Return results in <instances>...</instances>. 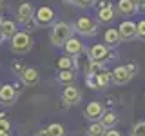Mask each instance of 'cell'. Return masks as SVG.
<instances>
[{
  "instance_id": "1",
  "label": "cell",
  "mask_w": 145,
  "mask_h": 136,
  "mask_svg": "<svg viewBox=\"0 0 145 136\" xmlns=\"http://www.w3.org/2000/svg\"><path fill=\"white\" fill-rule=\"evenodd\" d=\"M74 29L69 22H54L51 26V33H49V40L54 47H63V44L72 36Z\"/></svg>"
},
{
  "instance_id": "2",
  "label": "cell",
  "mask_w": 145,
  "mask_h": 136,
  "mask_svg": "<svg viewBox=\"0 0 145 136\" xmlns=\"http://www.w3.org/2000/svg\"><path fill=\"white\" fill-rule=\"evenodd\" d=\"M72 29H74L78 35L87 38V36L98 35L100 24H98V20H94V18H91V16H78L74 20V24H72Z\"/></svg>"
},
{
  "instance_id": "3",
  "label": "cell",
  "mask_w": 145,
  "mask_h": 136,
  "mask_svg": "<svg viewBox=\"0 0 145 136\" xmlns=\"http://www.w3.org/2000/svg\"><path fill=\"white\" fill-rule=\"evenodd\" d=\"M33 47V38L27 31H18V33L11 38V51L16 54H25Z\"/></svg>"
},
{
  "instance_id": "4",
  "label": "cell",
  "mask_w": 145,
  "mask_h": 136,
  "mask_svg": "<svg viewBox=\"0 0 145 136\" xmlns=\"http://www.w3.org/2000/svg\"><path fill=\"white\" fill-rule=\"evenodd\" d=\"M35 20L40 27H51L54 24V11L49 6H42L35 11Z\"/></svg>"
},
{
  "instance_id": "5",
  "label": "cell",
  "mask_w": 145,
  "mask_h": 136,
  "mask_svg": "<svg viewBox=\"0 0 145 136\" xmlns=\"http://www.w3.org/2000/svg\"><path fill=\"white\" fill-rule=\"evenodd\" d=\"M82 100V93L78 91V87H74L72 84L69 85H65L62 91V102H63V105H76Z\"/></svg>"
},
{
  "instance_id": "6",
  "label": "cell",
  "mask_w": 145,
  "mask_h": 136,
  "mask_svg": "<svg viewBox=\"0 0 145 136\" xmlns=\"http://www.w3.org/2000/svg\"><path fill=\"white\" fill-rule=\"evenodd\" d=\"M103 112H105V109H103V105L100 102H89L87 105H85V109H84V116L87 118V120H91V122L102 120Z\"/></svg>"
},
{
  "instance_id": "7",
  "label": "cell",
  "mask_w": 145,
  "mask_h": 136,
  "mask_svg": "<svg viewBox=\"0 0 145 136\" xmlns=\"http://www.w3.org/2000/svg\"><path fill=\"white\" fill-rule=\"evenodd\" d=\"M35 18V7H33V4L31 2H24V4H20L16 9V20H18V24H22V26H25L29 20H33Z\"/></svg>"
},
{
  "instance_id": "8",
  "label": "cell",
  "mask_w": 145,
  "mask_h": 136,
  "mask_svg": "<svg viewBox=\"0 0 145 136\" xmlns=\"http://www.w3.org/2000/svg\"><path fill=\"white\" fill-rule=\"evenodd\" d=\"M118 33H120L121 40H134L138 38V27H136V24L133 20H123L120 24V27H118Z\"/></svg>"
},
{
  "instance_id": "9",
  "label": "cell",
  "mask_w": 145,
  "mask_h": 136,
  "mask_svg": "<svg viewBox=\"0 0 145 136\" xmlns=\"http://www.w3.org/2000/svg\"><path fill=\"white\" fill-rule=\"evenodd\" d=\"M16 91L13 87V84H4L0 85V103L2 105H13L16 102Z\"/></svg>"
},
{
  "instance_id": "10",
  "label": "cell",
  "mask_w": 145,
  "mask_h": 136,
  "mask_svg": "<svg viewBox=\"0 0 145 136\" xmlns=\"http://www.w3.org/2000/svg\"><path fill=\"white\" fill-rule=\"evenodd\" d=\"M131 78H133V75L127 71L125 65H118L111 71V82L116 84V85H125Z\"/></svg>"
},
{
  "instance_id": "11",
  "label": "cell",
  "mask_w": 145,
  "mask_h": 136,
  "mask_svg": "<svg viewBox=\"0 0 145 136\" xmlns=\"http://www.w3.org/2000/svg\"><path fill=\"white\" fill-rule=\"evenodd\" d=\"M63 51H65V54H69V56H78V54L84 51V42H82L80 38H76V36H71V38L63 44Z\"/></svg>"
},
{
  "instance_id": "12",
  "label": "cell",
  "mask_w": 145,
  "mask_h": 136,
  "mask_svg": "<svg viewBox=\"0 0 145 136\" xmlns=\"http://www.w3.org/2000/svg\"><path fill=\"white\" fill-rule=\"evenodd\" d=\"M20 82L24 85H27V87H33V85H36L40 82L38 71H36L35 67H25V69L22 71V75H20Z\"/></svg>"
},
{
  "instance_id": "13",
  "label": "cell",
  "mask_w": 145,
  "mask_h": 136,
  "mask_svg": "<svg viewBox=\"0 0 145 136\" xmlns=\"http://www.w3.org/2000/svg\"><path fill=\"white\" fill-rule=\"evenodd\" d=\"M107 53H109V47L105 44H94L89 49V60L91 62H105Z\"/></svg>"
},
{
  "instance_id": "14",
  "label": "cell",
  "mask_w": 145,
  "mask_h": 136,
  "mask_svg": "<svg viewBox=\"0 0 145 136\" xmlns=\"http://www.w3.org/2000/svg\"><path fill=\"white\" fill-rule=\"evenodd\" d=\"M120 42H121V36L118 33V29H114V27H111V29H107L103 33V44L107 47H116Z\"/></svg>"
},
{
  "instance_id": "15",
  "label": "cell",
  "mask_w": 145,
  "mask_h": 136,
  "mask_svg": "<svg viewBox=\"0 0 145 136\" xmlns=\"http://www.w3.org/2000/svg\"><path fill=\"white\" fill-rule=\"evenodd\" d=\"M116 9H118V13L123 15V16H133L136 13V4H134V0H120Z\"/></svg>"
},
{
  "instance_id": "16",
  "label": "cell",
  "mask_w": 145,
  "mask_h": 136,
  "mask_svg": "<svg viewBox=\"0 0 145 136\" xmlns=\"http://www.w3.org/2000/svg\"><path fill=\"white\" fill-rule=\"evenodd\" d=\"M116 18V9L112 6H107L103 9H100L98 11V22L100 24H109V22H112Z\"/></svg>"
},
{
  "instance_id": "17",
  "label": "cell",
  "mask_w": 145,
  "mask_h": 136,
  "mask_svg": "<svg viewBox=\"0 0 145 136\" xmlns=\"http://www.w3.org/2000/svg\"><path fill=\"white\" fill-rule=\"evenodd\" d=\"M107 133V127L102 124V122H93L89 127H87V136H105Z\"/></svg>"
},
{
  "instance_id": "18",
  "label": "cell",
  "mask_w": 145,
  "mask_h": 136,
  "mask_svg": "<svg viewBox=\"0 0 145 136\" xmlns=\"http://www.w3.org/2000/svg\"><path fill=\"white\" fill-rule=\"evenodd\" d=\"M2 33H4V38H13L18 33V26L13 20H4L2 22Z\"/></svg>"
},
{
  "instance_id": "19",
  "label": "cell",
  "mask_w": 145,
  "mask_h": 136,
  "mask_svg": "<svg viewBox=\"0 0 145 136\" xmlns=\"http://www.w3.org/2000/svg\"><path fill=\"white\" fill-rule=\"evenodd\" d=\"M103 71H107V67H105V63L103 62H87V69H85V75H100V73H103Z\"/></svg>"
},
{
  "instance_id": "20",
  "label": "cell",
  "mask_w": 145,
  "mask_h": 136,
  "mask_svg": "<svg viewBox=\"0 0 145 136\" xmlns=\"http://www.w3.org/2000/svg\"><path fill=\"white\" fill-rule=\"evenodd\" d=\"M74 76H76V71L74 69H63L58 73V82L63 85H69L74 82Z\"/></svg>"
},
{
  "instance_id": "21",
  "label": "cell",
  "mask_w": 145,
  "mask_h": 136,
  "mask_svg": "<svg viewBox=\"0 0 145 136\" xmlns=\"http://www.w3.org/2000/svg\"><path fill=\"white\" fill-rule=\"evenodd\" d=\"M56 67L60 71H63V69H74V58L69 56V54H63V56H60L56 60Z\"/></svg>"
},
{
  "instance_id": "22",
  "label": "cell",
  "mask_w": 145,
  "mask_h": 136,
  "mask_svg": "<svg viewBox=\"0 0 145 136\" xmlns=\"http://www.w3.org/2000/svg\"><path fill=\"white\" fill-rule=\"evenodd\" d=\"M100 122H102V124L105 125L107 129H111V127H114V125H116V122H118V116H116V112H114V111H105Z\"/></svg>"
},
{
  "instance_id": "23",
  "label": "cell",
  "mask_w": 145,
  "mask_h": 136,
  "mask_svg": "<svg viewBox=\"0 0 145 136\" xmlns=\"http://www.w3.org/2000/svg\"><path fill=\"white\" fill-rule=\"evenodd\" d=\"M47 131V136H65V127L62 124H51L45 127Z\"/></svg>"
},
{
  "instance_id": "24",
  "label": "cell",
  "mask_w": 145,
  "mask_h": 136,
  "mask_svg": "<svg viewBox=\"0 0 145 136\" xmlns=\"http://www.w3.org/2000/svg\"><path fill=\"white\" fill-rule=\"evenodd\" d=\"M96 84H98V89L100 87H107V85L111 84V73L103 71V73H100V75H96Z\"/></svg>"
},
{
  "instance_id": "25",
  "label": "cell",
  "mask_w": 145,
  "mask_h": 136,
  "mask_svg": "<svg viewBox=\"0 0 145 136\" xmlns=\"http://www.w3.org/2000/svg\"><path fill=\"white\" fill-rule=\"evenodd\" d=\"M131 136H145V120L138 122V124L131 129Z\"/></svg>"
},
{
  "instance_id": "26",
  "label": "cell",
  "mask_w": 145,
  "mask_h": 136,
  "mask_svg": "<svg viewBox=\"0 0 145 136\" xmlns=\"http://www.w3.org/2000/svg\"><path fill=\"white\" fill-rule=\"evenodd\" d=\"M24 69H25V67L22 65V62H18V60H13V62H11V71L15 73V75H18V76H20Z\"/></svg>"
},
{
  "instance_id": "27",
  "label": "cell",
  "mask_w": 145,
  "mask_h": 136,
  "mask_svg": "<svg viewBox=\"0 0 145 136\" xmlns=\"http://www.w3.org/2000/svg\"><path fill=\"white\" fill-rule=\"evenodd\" d=\"M85 85L91 89H98V84H96V76L94 75H85Z\"/></svg>"
},
{
  "instance_id": "28",
  "label": "cell",
  "mask_w": 145,
  "mask_h": 136,
  "mask_svg": "<svg viewBox=\"0 0 145 136\" xmlns=\"http://www.w3.org/2000/svg\"><path fill=\"white\" fill-rule=\"evenodd\" d=\"M0 133H11V122L6 118H0Z\"/></svg>"
},
{
  "instance_id": "29",
  "label": "cell",
  "mask_w": 145,
  "mask_h": 136,
  "mask_svg": "<svg viewBox=\"0 0 145 136\" xmlns=\"http://www.w3.org/2000/svg\"><path fill=\"white\" fill-rule=\"evenodd\" d=\"M94 2H96V0H72L71 4L80 6V7H91V6H94Z\"/></svg>"
},
{
  "instance_id": "30",
  "label": "cell",
  "mask_w": 145,
  "mask_h": 136,
  "mask_svg": "<svg viewBox=\"0 0 145 136\" xmlns=\"http://www.w3.org/2000/svg\"><path fill=\"white\" fill-rule=\"evenodd\" d=\"M136 27H138V38L145 40V20H140L138 24H136Z\"/></svg>"
},
{
  "instance_id": "31",
  "label": "cell",
  "mask_w": 145,
  "mask_h": 136,
  "mask_svg": "<svg viewBox=\"0 0 145 136\" xmlns=\"http://www.w3.org/2000/svg\"><path fill=\"white\" fill-rule=\"evenodd\" d=\"M125 67H127V71H129V73H131L133 76L136 75V73H138V63H136V62H129V63H127Z\"/></svg>"
},
{
  "instance_id": "32",
  "label": "cell",
  "mask_w": 145,
  "mask_h": 136,
  "mask_svg": "<svg viewBox=\"0 0 145 136\" xmlns=\"http://www.w3.org/2000/svg\"><path fill=\"white\" fill-rule=\"evenodd\" d=\"M36 27H40V26L36 24V20H35V18H33V20H29V22L25 24V29H27V31H36Z\"/></svg>"
},
{
  "instance_id": "33",
  "label": "cell",
  "mask_w": 145,
  "mask_h": 136,
  "mask_svg": "<svg viewBox=\"0 0 145 136\" xmlns=\"http://www.w3.org/2000/svg\"><path fill=\"white\" fill-rule=\"evenodd\" d=\"M94 6H96V9L100 11V9H103V7L111 6V4H109V0H96V2H94Z\"/></svg>"
},
{
  "instance_id": "34",
  "label": "cell",
  "mask_w": 145,
  "mask_h": 136,
  "mask_svg": "<svg viewBox=\"0 0 145 136\" xmlns=\"http://www.w3.org/2000/svg\"><path fill=\"white\" fill-rule=\"evenodd\" d=\"M105 60H107V62H111V60H118V53L109 51V53H107V56H105Z\"/></svg>"
},
{
  "instance_id": "35",
  "label": "cell",
  "mask_w": 145,
  "mask_h": 136,
  "mask_svg": "<svg viewBox=\"0 0 145 136\" xmlns=\"http://www.w3.org/2000/svg\"><path fill=\"white\" fill-rule=\"evenodd\" d=\"M105 136H121V134L118 133L116 129H112V127H111V129H107V133H105Z\"/></svg>"
},
{
  "instance_id": "36",
  "label": "cell",
  "mask_w": 145,
  "mask_h": 136,
  "mask_svg": "<svg viewBox=\"0 0 145 136\" xmlns=\"http://www.w3.org/2000/svg\"><path fill=\"white\" fill-rule=\"evenodd\" d=\"M2 22H4V18H2V15H0V44L6 40V38H4V33H2Z\"/></svg>"
},
{
  "instance_id": "37",
  "label": "cell",
  "mask_w": 145,
  "mask_h": 136,
  "mask_svg": "<svg viewBox=\"0 0 145 136\" xmlns=\"http://www.w3.org/2000/svg\"><path fill=\"white\" fill-rule=\"evenodd\" d=\"M35 136H47V131H45V129H40V131H36V133H35Z\"/></svg>"
},
{
  "instance_id": "38",
  "label": "cell",
  "mask_w": 145,
  "mask_h": 136,
  "mask_svg": "<svg viewBox=\"0 0 145 136\" xmlns=\"http://www.w3.org/2000/svg\"><path fill=\"white\" fill-rule=\"evenodd\" d=\"M0 136H11V133H0Z\"/></svg>"
},
{
  "instance_id": "39",
  "label": "cell",
  "mask_w": 145,
  "mask_h": 136,
  "mask_svg": "<svg viewBox=\"0 0 145 136\" xmlns=\"http://www.w3.org/2000/svg\"><path fill=\"white\" fill-rule=\"evenodd\" d=\"M4 116H6V114H4V111H2V109H0V118H4Z\"/></svg>"
},
{
  "instance_id": "40",
  "label": "cell",
  "mask_w": 145,
  "mask_h": 136,
  "mask_svg": "<svg viewBox=\"0 0 145 136\" xmlns=\"http://www.w3.org/2000/svg\"><path fill=\"white\" fill-rule=\"evenodd\" d=\"M0 2H2V0H0Z\"/></svg>"
}]
</instances>
